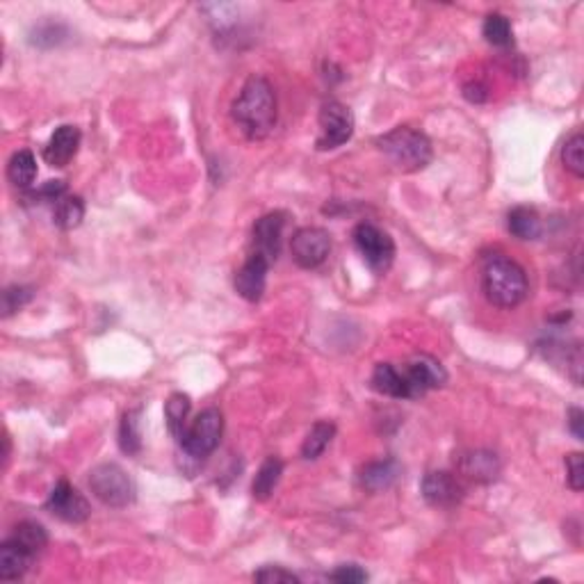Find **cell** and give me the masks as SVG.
<instances>
[{
	"label": "cell",
	"instance_id": "obj_9",
	"mask_svg": "<svg viewBox=\"0 0 584 584\" xmlns=\"http://www.w3.org/2000/svg\"><path fill=\"white\" fill-rule=\"evenodd\" d=\"M46 509L51 511L53 516H58L64 523H85L92 514V507H89L87 498L80 493L78 489H73L67 480L58 482L55 489L51 491V496L46 500Z\"/></svg>",
	"mask_w": 584,
	"mask_h": 584
},
{
	"label": "cell",
	"instance_id": "obj_20",
	"mask_svg": "<svg viewBox=\"0 0 584 584\" xmlns=\"http://www.w3.org/2000/svg\"><path fill=\"white\" fill-rule=\"evenodd\" d=\"M281 474H283V461L279 459V457H267V459L263 461L261 470L256 473L254 484H251V493H254L256 500L265 502L279 486Z\"/></svg>",
	"mask_w": 584,
	"mask_h": 584
},
{
	"label": "cell",
	"instance_id": "obj_8",
	"mask_svg": "<svg viewBox=\"0 0 584 584\" xmlns=\"http://www.w3.org/2000/svg\"><path fill=\"white\" fill-rule=\"evenodd\" d=\"M328 251H331V235L320 226H304L292 235V261L304 270H315L322 265L328 258Z\"/></svg>",
	"mask_w": 584,
	"mask_h": 584
},
{
	"label": "cell",
	"instance_id": "obj_1",
	"mask_svg": "<svg viewBox=\"0 0 584 584\" xmlns=\"http://www.w3.org/2000/svg\"><path fill=\"white\" fill-rule=\"evenodd\" d=\"M231 117L249 140H263L277 124V94L263 76H251L233 101Z\"/></svg>",
	"mask_w": 584,
	"mask_h": 584
},
{
	"label": "cell",
	"instance_id": "obj_23",
	"mask_svg": "<svg viewBox=\"0 0 584 584\" xmlns=\"http://www.w3.org/2000/svg\"><path fill=\"white\" fill-rule=\"evenodd\" d=\"M7 178L14 182L16 188L28 190L35 182L36 178V160L32 156V151L21 149L10 158V165H7Z\"/></svg>",
	"mask_w": 584,
	"mask_h": 584
},
{
	"label": "cell",
	"instance_id": "obj_13",
	"mask_svg": "<svg viewBox=\"0 0 584 584\" xmlns=\"http://www.w3.org/2000/svg\"><path fill=\"white\" fill-rule=\"evenodd\" d=\"M420 491H423L425 500L434 507H454L464 498V486L452 473H445V470H434L425 474Z\"/></svg>",
	"mask_w": 584,
	"mask_h": 584
},
{
	"label": "cell",
	"instance_id": "obj_22",
	"mask_svg": "<svg viewBox=\"0 0 584 584\" xmlns=\"http://www.w3.org/2000/svg\"><path fill=\"white\" fill-rule=\"evenodd\" d=\"M190 409H192V402H190L188 395H182V393H174V395L167 400V404H165L167 427L178 443H181L182 436H185V429H188Z\"/></svg>",
	"mask_w": 584,
	"mask_h": 584
},
{
	"label": "cell",
	"instance_id": "obj_17",
	"mask_svg": "<svg viewBox=\"0 0 584 584\" xmlns=\"http://www.w3.org/2000/svg\"><path fill=\"white\" fill-rule=\"evenodd\" d=\"M402 477V466L395 459H384V461H372L365 466L359 474V482L365 491L370 493H381L388 491L391 486L397 484Z\"/></svg>",
	"mask_w": 584,
	"mask_h": 584
},
{
	"label": "cell",
	"instance_id": "obj_12",
	"mask_svg": "<svg viewBox=\"0 0 584 584\" xmlns=\"http://www.w3.org/2000/svg\"><path fill=\"white\" fill-rule=\"evenodd\" d=\"M272 263L263 258L261 254L251 251L249 258L242 263V267L235 274V290L247 302H258L263 297L267 286V272H270Z\"/></svg>",
	"mask_w": 584,
	"mask_h": 584
},
{
	"label": "cell",
	"instance_id": "obj_16",
	"mask_svg": "<svg viewBox=\"0 0 584 584\" xmlns=\"http://www.w3.org/2000/svg\"><path fill=\"white\" fill-rule=\"evenodd\" d=\"M35 557L36 555H32L30 550L19 546L14 539L7 537L0 546V580H7V582L21 580L35 564Z\"/></svg>",
	"mask_w": 584,
	"mask_h": 584
},
{
	"label": "cell",
	"instance_id": "obj_5",
	"mask_svg": "<svg viewBox=\"0 0 584 584\" xmlns=\"http://www.w3.org/2000/svg\"><path fill=\"white\" fill-rule=\"evenodd\" d=\"M222 434H224V416H222V411L215 407L206 409L185 429V436L181 441L182 452L192 457V459H206L208 454L217 450Z\"/></svg>",
	"mask_w": 584,
	"mask_h": 584
},
{
	"label": "cell",
	"instance_id": "obj_15",
	"mask_svg": "<svg viewBox=\"0 0 584 584\" xmlns=\"http://www.w3.org/2000/svg\"><path fill=\"white\" fill-rule=\"evenodd\" d=\"M500 459L498 454L489 450H470L459 457V473L466 474L468 480L480 482V484H491L500 477Z\"/></svg>",
	"mask_w": 584,
	"mask_h": 584
},
{
	"label": "cell",
	"instance_id": "obj_33",
	"mask_svg": "<svg viewBox=\"0 0 584 584\" xmlns=\"http://www.w3.org/2000/svg\"><path fill=\"white\" fill-rule=\"evenodd\" d=\"M256 582H265V584H292L299 582V578L292 571L281 569V566H265V569L256 571L254 573Z\"/></svg>",
	"mask_w": 584,
	"mask_h": 584
},
{
	"label": "cell",
	"instance_id": "obj_28",
	"mask_svg": "<svg viewBox=\"0 0 584 584\" xmlns=\"http://www.w3.org/2000/svg\"><path fill=\"white\" fill-rule=\"evenodd\" d=\"M564 167L569 169L575 178H584V137L582 133H575L566 140L562 149Z\"/></svg>",
	"mask_w": 584,
	"mask_h": 584
},
{
	"label": "cell",
	"instance_id": "obj_11",
	"mask_svg": "<svg viewBox=\"0 0 584 584\" xmlns=\"http://www.w3.org/2000/svg\"><path fill=\"white\" fill-rule=\"evenodd\" d=\"M402 372L407 377L411 400L423 397L432 388H441L448 381L445 368L436 359H432V356H413Z\"/></svg>",
	"mask_w": 584,
	"mask_h": 584
},
{
	"label": "cell",
	"instance_id": "obj_34",
	"mask_svg": "<svg viewBox=\"0 0 584 584\" xmlns=\"http://www.w3.org/2000/svg\"><path fill=\"white\" fill-rule=\"evenodd\" d=\"M328 580L340 584H361L368 580V573L361 566H356V564H343V566L328 573Z\"/></svg>",
	"mask_w": 584,
	"mask_h": 584
},
{
	"label": "cell",
	"instance_id": "obj_10",
	"mask_svg": "<svg viewBox=\"0 0 584 584\" xmlns=\"http://www.w3.org/2000/svg\"><path fill=\"white\" fill-rule=\"evenodd\" d=\"M283 229H286V213H281V210H274V213H267L261 219H256L254 231H251L254 254H261L270 263L277 261L279 254H281Z\"/></svg>",
	"mask_w": 584,
	"mask_h": 584
},
{
	"label": "cell",
	"instance_id": "obj_19",
	"mask_svg": "<svg viewBox=\"0 0 584 584\" xmlns=\"http://www.w3.org/2000/svg\"><path fill=\"white\" fill-rule=\"evenodd\" d=\"M507 226L509 233L516 235L518 240H537L541 235V219H539L537 210L527 208V206H518L507 217Z\"/></svg>",
	"mask_w": 584,
	"mask_h": 584
},
{
	"label": "cell",
	"instance_id": "obj_27",
	"mask_svg": "<svg viewBox=\"0 0 584 584\" xmlns=\"http://www.w3.org/2000/svg\"><path fill=\"white\" fill-rule=\"evenodd\" d=\"M484 36L491 46L507 48L514 44V30L505 14H489L484 21Z\"/></svg>",
	"mask_w": 584,
	"mask_h": 584
},
{
	"label": "cell",
	"instance_id": "obj_3",
	"mask_svg": "<svg viewBox=\"0 0 584 584\" xmlns=\"http://www.w3.org/2000/svg\"><path fill=\"white\" fill-rule=\"evenodd\" d=\"M379 151L388 158L402 172H420L432 162V142L425 133L416 131L411 126H400L391 133L377 140Z\"/></svg>",
	"mask_w": 584,
	"mask_h": 584
},
{
	"label": "cell",
	"instance_id": "obj_29",
	"mask_svg": "<svg viewBox=\"0 0 584 584\" xmlns=\"http://www.w3.org/2000/svg\"><path fill=\"white\" fill-rule=\"evenodd\" d=\"M32 299V288L28 286H10L3 292V318H10L12 313L21 311Z\"/></svg>",
	"mask_w": 584,
	"mask_h": 584
},
{
	"label": "cell",
	"instance_id": "obj_35",
	"mask_svg": "<svg viewBox=\"0 0 584 584\" xmlns=\"http://www.w3.org/2000/svg\"><path fill=\"white\" fill-rule=\"evenodd\" d=\"M464 96L470 101V103H484L489 99V92L482 83H468L464 87Z\"/></svg>",
	"mask_w": 584,
	"mask_h": 584
},
{
	"label": "cell",
	"instance_id": "obj_2",
	"mask_svg": "<svg viewBox=\"0 0 584 584\" xmlns=\"http://www.w3.org/2000/svg\"><path fill=\"white\" fill-rule=\"evenodd\" d=\"M482 288H484L486 299L498 308H516L518 304L525 302L527 292H530L525 270L502 254L486 258Z\"/></svg>",
	"mask_w": 584,
	"mask_h": 584
},
{
	"label": "cell",
	"instance_id": "obj_4",
	"mask_svg": "<svg viewBox=\"0 0 584 584\" xmlns=\"http://www.w3.org/2000/svg\"><path fill=\"white\" fill-rule=\"evenodd\" d=\"M89 489L105 507H128L135 502V482L121 466L101 464L89 473Z\"/></svg>",
	"mask_w": 584,
	"mask_h": 584
},
{
	"label": "cell",
	"instance_id": "obj_31",
	"mask_svg": "<svg viewBox=\"0 0 584 584\" xmlns=\"http://www.w3.org/2000/svg\"><path fill=\"white\" fill-rule=\"evenodd\" d=\"M64 194H67V182L64 181H48V182H44L42 188L39 190H35V192H30L28 194V199H30V201H39V204H58L60 199L64 197Z\"/></svg>",
	"mask_w": 584,
	"mask_h": 584
},
{
	"label": "cell",
	"instance_id": "obj_18",
	"mask_svg": "<svg viewBox=\"0 0 584 584\" xmlns=\"http://www.w3.org/2000/svg\"><path fill=\"white\" fill-rule=\"evenodd\" d=\"M372 388L381 395L395 397V400H411L407 377L393 363H377L375 372H372Z\"/></svg>",
	"mask_w": 584,
	"mask_h": 584
},
{
	"label": "cell",
	"instance_id": "obj_36",
	"mask_svg": "<svg viewBox=\"0 0 584 584\" xmlns=\"http://www.w3.org/2000/svg\"><path fill=\"white\" fill-rule=\"evenodd\" d=\"M582 420H584V413L580 411V409H571V413H569V425H571V432L575 434V438H578V441H584Z\"/></svg>",
	"mask_w": 584,
	"mask_h": 584
},
{
	"label": "cell",
	"instance_id": "obj_32",
	"mask_svg": "<svg viewBox=\"0 0 584 584\" xmlns=\"http://www.w3.org/2000/svg\"><path fill=\"white\" fill-rule=\"evenodd\" d=\"M566 482L575 493H580L584 486V457L582 452H571L566 457Z\"/></svg>",
	"mask_w": 584,
	"mask_h": 584
},
{
	"label": "cell",
	"instance_id": "obj_6",
	"mask_svg": "<svg viewBox=\"0 0 584 584\" xmlns=\"http://www.w3.org/2000/svg\"><path fill=\"white\" fill-rule=\"evenodd\" d=\"M354 247L375 274H386L395 261L393 238L370 222H361L354 229Z\"/></svg>",
	"mask_w": 584,
	"mask_h": 584
},
{
	"label": "cell",
	"instance_id": "obj_21",
	"mask_svg": "<svg viewBox=\"0 0 584 584\" xmlns=\"http://www.w3.org/2000/svg\"><path fill=\"white\" fill-rule=\"evenodd\" d=\"M85 219V201L76 194H64L55 208H53V222L62 231L78 229Z\"/></svg>",
	"mask_w": 584,
	"mask_h": 584
},
{
	"label": "cell",
	"instance_id": "obj_26",
	"mask_svg": "<svg viewBox=\"0 0 584 584\" xmlns=\"http://www.w3.org/2000/svg\"><path fill=\"white\" fill-rule=\"evenodd\" d=\"M119 448L126 454H140L142 450V429H140V409L126 411L119 427Z\"/></svg>",
	"mask_w": 584,
	"mask_h": 584
},
{
	"label": "cell",
	"instance_id": "obj_24",
	"mask_svg": "<svg viewBox=\"0 0 584 584\" xmlns=\"http://www.w3.org/2000/svg\"><path fill=\"white\" fill-rule=\"evenodd\" d=\"M336 436V425L328 423V420H320L311 427V432L306 434L302 445V457L304 459H318L320 454L328 448V443L334 441Z\"/></svg>",
	"mask_w": 584,
	"mask_h": 584
},
{
	"label": "cell",
	"instance_id": "obj_14",
	"mask_svg": "<svg viewBox=\"0 0 584 584\" xmlns=\"http://www.w3.org/2000/svg\"><path fill=\"white\" fill-rule=\"evenodd\" d=\"M80 131L76 126H60L51 135L48 144L44 146V160L51 167H67L69 162L76 158L80 146Z\"/></svg>",
	"mask_w": 584,
	"mask_h": 584
},
{
	"label": "cell",
	"instance_id": "obj_25",
	"mask_svg": "<svg viewBox=\"0 0 584 584\" xmlns=\"http://www.w3.org/2000/svg\"><path fill=\"white\" fill-rule=\"evenodd\" d=\"M10 539H14L19 546H23L26 550H30L32 555H39L44 548L48 546V532L44 530V525L35 521H23L12 530Z\"/></svg>",
	"mask_w": 584,
	"mask_h": 584
},
{
	"label": "cell",
	"instance_id": "obj_30",
	"mask_svg": "<svg viewBox=\"0 0 584 584\" xmlns=\"http://www.w3.org/2000/svg\"><path fill=\"white\" fill-rule=\"evenodd\" d=\"M64 36H67V30H64L62 26H58V23H46V26H39L35 32H32L30 42L35 44V46L51 48V46H58Z\"/></svg>",
	"mask_w": 584,
	"mask_h": 584
},
{
	"label": "cell",
	"instance_id": "obj_7",
	"mask_svg": "<svg viewBox=\"0 0 584 584\" xmlns=\"http://www.w3.org/2000/svg\"><path fill=\"white\" fill-rule=\"evenodd\" d=\"M354 135V115L347 105L340 101H327L320 110V151H331L338 149L345 142H350Z\"/></svg>",
	"mask_w": 584,
	"mask_h": 584
}]
</instances>
